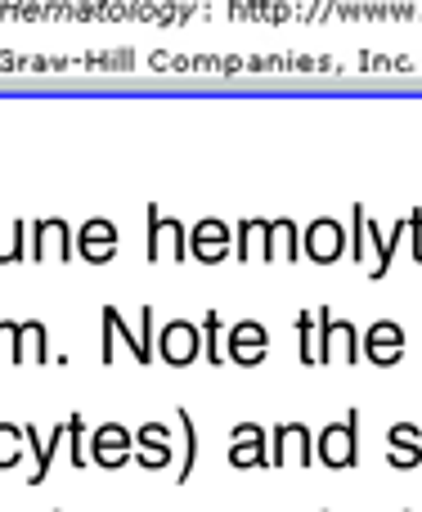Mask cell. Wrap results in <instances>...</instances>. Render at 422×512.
Segmentation results:
<instances>
[{
    "label": "cell",
    "instance_id": "8992f818",
    "mask_svg": "<svg viewBox=\"0 0 422 512\" xmlns=\"http://www.w3.org/2000/svg\"><path fill=\"white\" fill-rule=\"evenodd\" d=\"M364 360L373 369H391V364L405 360V328L396 319H378V324L364 328Z\"/></svg>",
    "mask_w": 422,
    "mask_h": 512
},
{
    "label": "cell",
    "instance_id": "7402d4cb",
    "mask_svg": "<svg viewBox=\"0 0 422 512\" xmlns=\"http://www.w3.org/2000/svg\"><path fill=\"white\" fill-rule=\"evenodd\" d=\"M27 450V436L18 423H0V468H14Z\"/></svg>",
    "mask_w": 422,
    "mask_h": 512
},
{
    "label": "cell",
    "instance_id": "9a60e30c",
    "mask_svg": "<svg viewBox=\"0 0 422 512\" xmlns=\"http://www.w3.org/2000/svg\"><path fill=\"white\" fill-rule=\"evenodd\" d=\"M176 427H180V468H176V486H185L198 468V427L189 409H176Z\"/></svg>",
    "mask_w": 422,
    "mask_h": 512
},
{
    "label": "cell",
    "instance_id": "5bb4252c",
    "mask_svg": "<svg viewBox=\"0 0 422 512\" xmlns=\"http://www.w3.org/2000/svg\"><path fill=\"white\" fill-rule=\"evenodd\" d=\"M50 337H45L41 319H27L18 324V364H50Z\"/></svg>",
    "mask_w": 422,
    "mask_h": 512
},
{
    "label": "cell",
    "instance_id": "7a4b0ae2",
    "mask_svg": "<svg viewBox=\"0 0 422 512\" xmlns=\"http://www.w3.org/2000/svg\"><path fill=\"white\" fill-rule=\"evenodd\" d=\"M364 333L351 319H333L328 306H319V364H360Z\"/></svg>",
    "mask_w": 422,
    "mask_h": 512
},
{
    "label": "cell",
    "instance_id": "e0dca14e",
    "mask_svg": "<svg viewBox=\"0 0 422 512\" xmlns=\"http://www.w3.org/2000/svg\"><path fill=\"white\" fill-rule=\"evenodd\" d=\"M229 252V230L220 221H207L194 230V256L198 261H220Z\"/></svg>",
    "mask_w": 422,
    "mask_h": 512
},
{
    "label": "cell",
    "instance_id": "6da1fadb",
    "mask_svg": "<svg viewBox=\"0 0 422 512\" xmlns=\"http://www.w3.org/2000/svg\"><path fill=\"white\" fill-rule=\"evenodd\" d=\"M315 454L324 468L346 472L360 463V409H346L342 423H328L315 441Z\"/></svg>",
    "mask_w": 422,
    "mask_h": 512
},
{
    "label": "cell",
    "instance_id": "7c38bea8",
    "mask_svg": "<svg viewBox=\"0 0 422 512\" xmlns=\"http://www.w3.org/2000/svg\"><path fill=\"white\" fill-rule=\"evenodd\" d=\"M23 436H27V450L36 454V472H32V486H41L45 477H50V463H54V454H59V445L68 441V423H54L50 427V436L41 441V432H36L32 423L23 427Z\"/></svg>",
    "mask_w": 422,
    "mask_h": 512
},
{
    "label": "cell",
    "instance_id": "ac0fdd59",
    "mask_svg": "<svg viewBox=\"0 0 422 512\" xmlns=\"http://www.w3.org/2000/svg\"><path fill=\"white\" fill-rule=\"evenodd\" d=\"M68 252H72L68 225H59V221L36 225V256H41V261H50V256H63V261H68Z\"/></svg>",
    "mask_w": 422,
    "mask_h": 512
},
{
    "label": "cell",
    "instance_id": "3957f363",
    "mask_svg": "<svg viewBox=\"0 0 422 512\" xmlns=\"http://www.w3.org/2000/svg\"><path fill=\"white\" fill-rule=\"evenodd\" d=\"M315 436L306 423H279L270 432V468H315Z\"/></svg>",
    "mask_w": 422,
    "mask_h": 512
},
{
    "label": "cell",
    "instance_id": "603a6c76",
    "mask_svg": "<svg viewBox=\"0 0 422 512\" xmlns=\"http://www.w3.org/2000/svg\"><path fill=\"white\" fill-rule=\"evenodd\" d=\"M203 351H207V364H225V337H220L216 310H207V319H203Z\"/></svg>",
    "mask_w": 422,
    "mask_h": 512
},
{
    "label": "cell",
    "instance_id": "d4e9b609",
    "mask_svg": "<svg viewBox=\"0 0 422 512\" xmlns=\"http://www.w3.org/2000/svg\"><path fill=\"white\" fill-rule=\"evenodd\" d=\"M0 360L18 364V324L14 319H0Z\"/></svg>",
    "mask_w": 422,
    "mask_h": 512
},
{
    "label": "cell",
    "instance_id": "30bf717a",
    "mask_svg": "<svg viewBox=\"0 0 422 512\" xmlns=\"http://www.w3.org/2000/svg\"><path fill=\"white\" fill-rule=\"evenodd\" d=\"M171 450H176V441H171L167 423H144L140 432H135V463H140L144 472L171 468Z\"/></svg>",
    "mask_w": 422,
    "mask_h": 512
},
{
    "label": "cell",
    "instance_id": "ba28073f",
    "mask_svg": "<svg viewBox=\"0 0 422 512\" xmlns=\"http://www.w3.org/2000/svg\"><path fill=\"white\" fill-rule=\"evenodd\" d=\"M131 454H135V436L126 432L122 423H99L95 432H90V463H99L104 472L122 468Z\"/></svg>",
    "mask_w": 422,
    "mask_h": 512
},
{
    "label": "cell",
    "instance_id": "5b68a950",
    "mask_svg": "<svg viewBox=\"0 0 422 512\" xmlns=\"http://www.w3.org/2000/svg\"><path fill=\"white\" fill-rule=\"evenodd\" d=\"M265 355H270V328L261 319H238L225 333V360L238 369H256Z\"/></svg>",
    "mask_w": 422,
    "mask_h": 512
},
{
    "label": "cell",
    "instance_id": "277c9868",
    "mask_svg": "<svg viewBox=\"0 0 422 512\" xmlns=\"http://www.w3.org/2000/svg\"><path fill=\"white\" fill-rule=\"evenodd\" d=\"M203 355V324H189V319H171L158 328V360L171 369H185Z\"/></svg>",
    "mask_w": 422,
    "mask_h": 512
},
{
    "label": "cell",
    "instance_id": "44dd1931",
    "mask_svg": "<svg viewBox=\"0 0 422 512\" xmlns=\"http://www.w3.org/2000/svg\"><path fill=\"white\" fill-rule=\"evenodd\" d=\"M68 459H72V468H86L90 463V432H86V418L81 414L68 418Z\"/></svg>",
    "mask_w": 422,
    "mask_h": 512
},
{
    "label": "cell",
    "instance_id": "cb8c5ba5",
    "mask_svg": "<svg viewBox=\"0 0 422 512\" xmlns=\"http://www.w3.org/2000/svg\"><path fill=\"white\" fill-rule=\"evenodd\" d=\"M297 342H301V364H319V337L310 315H297Z\"/></svg>",
    "mask_w": 422,
    "mask_h": 512
},
{
    "label": "cell",
    "instance_id": "8fae6325",
    "mask_svg": "<svg viewBox=\"0 0 422 512\" xmlns=\"http://www.w3.org/2000/svg\"><path fill=\"white\" fill-rule=\"evenodd\" d=\"M387 463L396 472H414L422 463V427L414 423H396L387 432Z\"/></svg>",
    "mask_w": 422,
    "mask_h": 512
},
{
    "label": "cell",
    "instance_id": "ffe728a7",
    "mask_svg": "<svg viewBox=\"0 0 422 512\" xmlns=\"http://www.w3.org/2000/svg\"><path fill=\"white\" fill-rule=\"evenodd\" d=\"M153 261H167V256H185V234H180V225H167L153 216V243H149Z\"/></svg>",
    "mask_w": 422,
    "mask_h": 512
},
{
    "label": "cell",
    "instance_id": "52a82bcc",
    "mask_svg": "<svg viewBox=\"0 0 422 512\" xmlns=\"http://www.w3.org/2000/svg\"><path fill=\"white\" fill-rule=\"evenodd\" d=\"M99 324H104V337H99V360L113 364L117 360V346H126V351L135 355V364H153L158 355L144 346V337H135L131 328L122 324V315H117L113 306H104V315H99Z\"/></svg>",
    "mask_w": 422,
    "mask_h": 512
},
{
    "label": "cell",
    "instance_id": "9c48e42d",
    "mask_svg": "<svg viewBox=\"0 0 422 512\" xmlns=\"http://www.w3.org/2000/svg\"><path fill=\"white\" fill-rule=\"evenodd\" d=\"M229 468H270V436L256 423L229 427Z\"/></svg>",
    "mask_w": 422,
    "mask_h": 512
},
{
    "label": "cell",
    "instance_id": "d6986e66",
    "mask_svg": "<svg viewBox=\"0 0 422 512\" xmlns=\"http://www.w3.org/2000/svg\"><path fill=\"white\" fill-rule=\"evenodd\" d=\"M292 261V256H301V239H297V230H292L288 221H279V225H270V234H265V261Z\"/></svg>",
    "mask_w": 422,
    "mask_h": 512
},
{
    "label": "cell",
    "instance_id": "2e32d148",
    "mask_svg": "<svg viewBox=\"0 0 422 512\" xmlns=\"http://www.w3.org/2000/svg\"><path fill=\"white\" fill-rule=\"evenodd\" d=\"M113 252H117V230L108 221H90L86 230H81V256H86L90 265H104Z\"/></svg>",
    "mask_w": 422,
    "mask_h": 512
},
{
    "label": "cell",
    "instance_id": "4fadbf2b",
    "mask_svg": "<svg viewBox=\"0 0 422 512\" xmlns=\"http://www.w3.org/2000/svg\"><path fill=\"white\" fill-rule=\"evenodd\" d=\"M346 248V239H342V225L337 221H315L306 230V243H301V252L310 256V261H337Z\"/></svg>",
    "mask_w": 422,
    "mask_h": 512
}]
</instances>
